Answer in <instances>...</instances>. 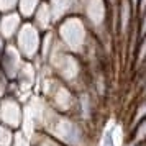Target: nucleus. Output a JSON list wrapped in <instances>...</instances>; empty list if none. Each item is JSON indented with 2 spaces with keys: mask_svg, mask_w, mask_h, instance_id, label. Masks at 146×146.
<instances>
[{
  "mask_svg": "<svg viewBox=\"0 0 146 146\" xmlns=\"http://www.w3.org/2000/svg\"><path fill=\"white\" fill-rule=\"evenodd\" d=\"M48 3L51 7L56 23L69 17V15L80 12V0H48Z\"/></svg>",
  "mask_w": 146,
  "mask_h": 146,
  "instance_id": "423d86ee",
  "label": "nucleus"
},
{
  "mask_svg": "<svg viewBox=\"0 0 146 146\" xmlns=\"http://www.w3.org/2000/svg\"><path fill=\"white\" fill-rule=\"evenodd\" d=\"M43 31L35 25L31 20H25L21 25L18 35L15 36L13 43L20 49L23 58L27 61H33L40 56L41 41H43Z\"/></svg>",
  "mask_w": 146,
  "mask_h": 146,
  "instance_id": "f03ea898",
  "label": "nucleus"
},
{
  "mask_svg": "<svg viewBox=\"0 0 146 146\" xmlns=\"http://www.w3.org/2000/svg\"><path fill=\"white\" fill-rule=\"evenodd\" d=\"M25 61L27 59L23 58V54L20 53L17 44L13 41H10V43H7V48H5L3 56L0 59V69L3 71V74L8 79H15V77H18Z\"/></svg>",
  "mask_w": 146,
  "mask_h": 146,
  "instance_id": "20e7f679",
  "label": "nucleus"
},
{
  "mask_svg": "<svg viewBox=\"0 0 146 146\" xmlns=\"http://www.w3.org/2000/svg\"><path fill=\"white\" fill-rule=\"evenodd\" d=\"M133 3H135V7H136V3H138V0H131Z\"/></svg>",
  "mask_w": 146,
  "mask_h": 146,
  "instance_id": "f3484780",
  "label": "nucleus"
},
{
  "mask_svg": "<svg viewBox=\"0 0 146 146\" xmlns=\"http://www.w3.org/2000/svg\"><path fill=\"white\" fill-rule=\"evenodd\" d=\"M25 18L18 13V10L10 12V13H2L0 17V36L5 41H13L15 36L18 35Z\"/></svg>",
  "mask_w": 146,
  "mask_h": 146,
  "instance_id": "39448f33",
  "label": "nucleus"
},
{
  "mask_svg": "<svg viewBox=\"0 0 146 146\" xmlns=\"http://www.w3.org/2000/svg\"><path fill=\"white\" fill-rule=\"evenodd\" d=\"M31 21H33L35 25L40 28L43 33L54 30V27H56V21H54L53 12H51V7H49L48 0H43V2L40 3V7H38V10L35 12Z\"/></svg>",
  "mask_w": 146,
  "mask_h": 146,
  "instance_id": "6e6552de",
  "label": "nucleus"
},
{
  "mask_svg": "<svg viewBox=\"0 0 146 146\" xmlns=\"http://www.w3.org/2000/svg\"><path fill=\"white\" fill-rule=\"evenodd\" d=\"M18 10V0H0V13H10Z\"/></svg>",
  "mask_w": 146,
  "mask_h": 146,
  "instance_id": "9b49d317",
  "label": "nucleus"
},
{
  "mask_svg": "<svg viewBox=\"0 0 146 146\" xmlns=\"http://www.w3.org/2000/svg\"><path fill=\"white\" fill-rule=\"evenodd\" d=\"M108 3H113V0H108Z\"/></svg>",
  "mask_w": 146,
  "mask_h": 146,
  "instance_id": "a211bd4d",
  "label": "nucleus"
},
{
  "mask_svg": "<svg viewBox=\"0 0 146 146\" xmlns=\"http://www.w3.org/2000/svg\"><path fill=\"white\" fill-rule=\"evenodd\" d=\"M21 115V108L13 99H3L0 102V118L8 125H15L18 123Z\"/></svg>",
  "mask_w": 146,
  "mask_h": 146,
  "instance_id": "1a4fd4ad",
  "label": "nucleus"
},
{
  "mask_svg": "<svg viewBox=\"0 0 146 146\" xmlns=\"http://www.w3.org/2000/svg\"><path fill=\"white\" fill-rule=\"evenodd\" d=\"M43 0H18V13L25 20H31Z\"/></svg>",
  "mask_w": 146,
  "mask_h": 146,
  "instance_id": "9d476101",
  "label": "nucleus"
},
{
  "mask_svg": "<svg viewBox=\"0 0 146 146\" xmlns=\"http://www.w3.org/2000/svg\"><path fill=\"white\" fill-rule=\"evenodd\" d=\"M136 33H138V38L146 36V10L143 13H139L138 25H136Z\"/></svg>",
  "mask_w": 146,
  "mask_h": 146,
  "instance_id": "ddd939ff",
  "label": "nucleus"
},
{
  "mask_svg": "<svg viewBox=\"0 0 146 146\" xmlns=\"http://www.w3.org/2000/svg\"><path fill=\"white\" fill-rule=\"evenodd\" d=\"M138 48H136V59L138 62L141 61H146V36L143 38H138Z\"/></svg>",
  "mask_w": 146,
  "mask_h": 146,
  "instance_id": "f8f14e48",
  "label": "nucleus"
},
{
  "mask_svg": "<svg viewBox=\"0 0 146 146\" xmlns=\"http://www.w3.org/2000/svg\"><path fill=\"white\" fill-rule=\"evenodd\" d=\"M108 0H80L79 13L86 18L89 28L100 33L105 31L107 21H108Z\"/></svg>",
  "mask_w": 146,
  "mask_h": 146,
  "instance_id": "7ed1b4c3",
  "label": "nucleus"
},
{
  "mask_svg": "<svg viewBox=\"0 0 146 146\" xmlns=\"http://www.w3.org/2000/svg\"><path fill=\"white\" fill-rule=\"evenodd\" d=\"M146 10V0H138V3H136V12L138 13H143Z\"/></svg>",
  "mask_w": 146,
  "mask_h": 146,
  "instance_id": "4468645a",
  "label": "nucleus"
},
{
  "mask_svg": "<svg viewBox=\"0 0 146 146\" xmlns=\"http://www.w3.org/2000/svg\"><path fill=\"white\" fill-rule=\"evenodd\" d=\"M0 17H2V13H0Z\"/></svg>",
  "mask_w": 146,
  "mask_h": 146,
  "instance_id": "6ab92c4d",
  "label": "nucleus"
},
{
  "mask_svg": "<svg viewBox=\"0 0 146 146\" xmlns=\"http://www.w3.org/2000/svg\"><path fill=\"white\" fill-rule=\"evenodd\" d=\"M135 12L136 7L131 0H120L118 3V31L120 35H128L131 30L133 18H135Z\"/></svg>",
  "mask_w": 146,
  "mask_h": 146,
  "instance_id": "0eeeda50",
  "label": "nucleus"
},
{
  "mask_svg": "<svg viewBox=\"0 0 146 146\" xmlns=\"http://www.w3.org/2000/svg\"><path fill=\"white\" fill-rule=\"evenodd\" d=\"M7 43L8 41H5L0 36V59H2V56H3V51H5V48H7Z\"/></svg>",
  "mask_w": 146,
  "mask_h": 146,
  "instance_id": "2eb2a0df",
  "label": "nucleus"
},
{
  "mask_svg": "<svg viewBox=\"0 0 146 146\" xmlns=\"http://www.w3.org/2000/svg\"><path fill=\"white\" fill-rule=\"evenodd\" d=\"M104 146H113V139H112V135H107L105 141H104Z\"/></svg>",
  "mask_w": 146,
  "mask_h": 146,
  "instance_id": "dca6fc26",
  "label": "nucleus"
},
{
  "mask_svg": "<svg viewBox=\"0 0 146 146\" xmlns=\"http://www.w3.org/2000/svg\"><path fill=\"white\" fill-rule=\"evenodd\" d=\"M54 31H56L58 41L67 51L74 54H82L89 46L92 30L89 28L86 18L82 15L74 13L58 21L54 27Z\"/></svg>",
  "mask_w": 146,
  "mask_h": 146,
  "instance_id": "f257e3e1",
  "label": "nucleus"
}]
</instances>
